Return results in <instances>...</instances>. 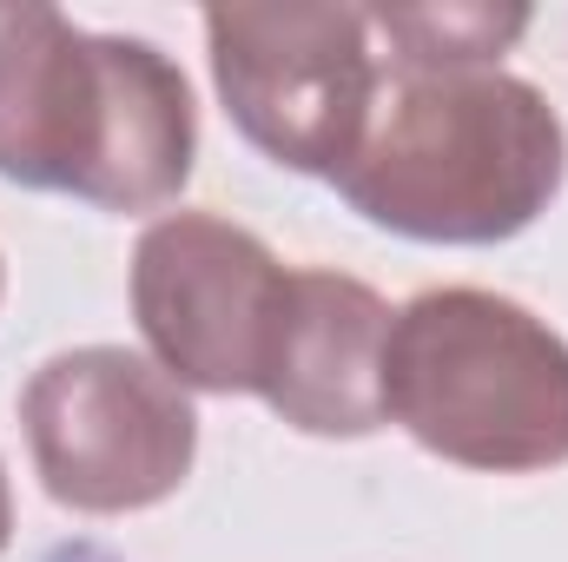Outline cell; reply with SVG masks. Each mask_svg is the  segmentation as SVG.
Returning a JSON list of instances; mask_svg holds the SVG:
<instances>
[{
  "instance_id": "obj_7",
  "label": "cell",
  "mask_w": 568,
  "mask_h": 562,
  "mask_svg": "<svg viewBox=\"0 0 568 562\" xmlns=\"http://www.w3.org/2000/svg\"><path fill=\"white\" fill-rule=\"evenodd\" d=\"M390 304L344 272H291L284 331L265 371V404L304 436H371L384 430V344Z\"/></svg>"
},
{
  "instance_id": "obj_1",
  "label": "cell",
  "mask_w": 568,
  "mask_h": 562,
  "mask_svg": "<svg viewBox=\"0 0 568 562\" xmlns=\"http://www.w3.org/2000/svg\"><path fill=\"white\" fill-rule=\"evenodd\" d=\"M199 159L192 80L140 33L0 7V179L100 212H159Z\"/></svg>"
},
{
  "instance_id": "obj_4",
  "label": "cell",
  "mask_w": 568,
  "mask_h": 562,
  "mask_svg": "<svg viewBox=\"0 0 568 562\" xmlns=\"http://www.w3.org/2000/svg\"><path fill=\"white\" fill-rule=\"evenodd\" d=\"M212 80L245 145L284 172H337L377 107L384 53L364 7L278 0L205 13Z\"/></svg>"
},
{
  "instance_id": "obj_6",
  "label": "cell",
  "mask_w": 568,
  "mask_h": 562,
  "mask_svg": "<svg viewBox=\"0 0 568 562\" xmlns=\"http://www.w3.org/2000/svg\"><path fill=\"white\" fill-rule=\"evenodd\" d=\"M284 304L291 265L219 212H165L133 245V318L159 371L185 391L258 398Z\"/></svg>"
},
{
  "instance_id": "obj_8",
  "label": "cell",
  "mask_w": 568,
  "mask_h": 562,
  "mask_svg": "<svg viewBox=\"0 0 568 562\" xmlns=\"http://www.w3.org/2000/svg\"><path fill=\"white\" fill-rule=\"evenodd\" d=\"M364 13L371 33L390 47L397 73H483L529 33V7H483V0L364 7Z\"/></svg>"
},
{
  "instance_id": "obj_10",
  "label": "cell",
  "mask_w": 568,
  "mask_h": 562,
  "mask_svg": "<svg viewBox=\"0 0 568 562\" xmlns=\"http://www.w3.org/2000/svg\"><path fill=\"white\" fill-rule=\"evenodd\" d=\"M0 291H7V265H0Z\"/></svg>"
},
{
  "instance_id": "obj_5",
  "label": "cell",
  "mask_w": 568,
  "mask_h": 562,
  "mask_svg": "<svg viewBox=\"0 0 568 562\" xmlns=\"http://www.w3.org/2000/svg\"><path fill=\"white\" fill-rule=\"evenodd\" d=\"M20 423L47 496L80 516L165 503L199 456V411L185 384L126 344L47 358L20 391Z\"/></svg>"
},
{
  "instance_id": "obj_9",
  "label": "cell",
  "mask_w": 568,
  "mask_h": 562,
  "mask_svg": "<svg viewBox=\"0 0 568 562\" xmlns=\"http://www.w3.org/2000/svg\"><path fill=\"white\" fill-rule=\"evenodd\" d=\"M13 543V490H7V463H0V556Z\"/></svg>"
},
{
  "instance_id": "obj_3",
  "label": "cell",
  "mask_w": 568,
  "mask_h": 562,
  "mask_svg": "<svg viewBox=\"0 0 568 562\" xmlns=\"http://www.w3.org/2000/svg\"><path fill=\"white\" fill-rule=\"evenodd\" d=\"M384 418L463 470H556L568 463V338L483 284L417 291L390 318Z\"/></svg>"
},
{
  "instance_id": "obj_2",
  "label": "cell",
  "mask_w": 568,
  "mask_h": 562,
  "mask_svg": "<svg viewBox=\"0 0 568 562\" xmlns=\"http://www.w3.org/2000/svg\"><path fill=\"white\" fill-rule=\"evenodd\" d=\"M562 172L568 133L542 87L503 67H384L371 127L331 185L377 232L417 245H503L556 205Z\"/></svg>"
}]
</instances>
